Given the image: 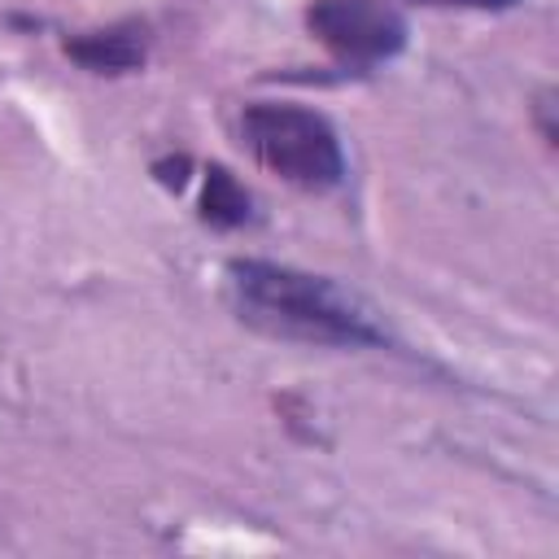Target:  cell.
<instances>
[{
    "mask_svg": "<svg viewBox=\"0 0 559 559\" xmlns=\"http://www.w3.org/2000/svg\"><path fill=\"white\" fill-rule=\"evenodd\" d=\"M227 280L240 301V314L275 336L310 341V345H384L389 341L376 310L323 275H306L280 262H258V258H231Z\"/></svg>",
    "mask_w": 559,
    "mask_h": 559,
    "instance_id": "6da1fadb",
    "label": "cell"
},
{
    "mask_svg": "<svg viewBox=\"0 0 559 559\" xmlns=\"http://www.w3.org/2000/svg\"><path fill=\"white\" fill-rule=\"evenodd\" d=\"M240 131L249 153L275 170L280 179L306 188V192H328L345 179V157L332 122L314 109L301 105H275L258 100L240 114Z\"/></svg>",
    "mask_w": 559,
    "mask_h": 559,
    "instance_id": "7a4b0ae2",
    "label": "cell"
},
{
    "mask_svg": "<svg viewBox=\"0 0 559 559\" xmlns=\"http://www.w3.org/2000/svg\"><path fill=\"white\" fill-rule=\"evenodd\" d=\"M306 26L328 52L354 66L389 61L406 48V22L384 0H310Z\"/></svg>",
    "mask_w": 559,
    "mask_h": 559,
    "instance_id": "3957f363",
    "label": "cell"
},
{
    "mask_svg": "<svg viewBox=\"0 0 559 559\" xmlns=\"http://www.w3.org/2000/svg\"><path fill=\"white\" fill-rule=\"evenodd\" d=\"M66 57L96 74H122V70L144 66V31L131 22L109 26V31H87L79 39H66Z\"/></svg>",
    "mask_w": 559,
    "mask_h": 559,
    "instance_id": "277c9868",
    "label": "cell"
},
{
    "mask_svg": "<svg viewBox=\"0 0 559 559\" xmlns=\"http://www.w3.org/2000/svg\"><path fill=\"white\" fill-rule=\"evenodd\" d=\"M249 214H253V201L236 183V175L227 166H210L205 192H201V218L210 227H240V223H249Z\"/></svg>",
    "mask_w": 559,
    "mask_h": 559,
    "instance_id": "5b68a950",
    "label": "cell"
},
{
    "mask_svg": "<svg viewBox=\"0 0 559 559\" xmlns=\"http://www.w3.org/2000/svg\"><path fill=\"white\" fill-rule=\"evenodd\" d=\"M419 4H437V9H511L520 0H419Z\"/></svg>",
    "mask_w": 559,
    "mask_h": 559,
    "instance_id": "8992f818",
    "label": "cell"
},
{
    "mask_svg": "<svg viewBox=\"0 0 559 559\" xmlns=\"http://www.w3.org/2000/svg\"><path fill=\"white\" fill-rule=\"evenodd\" d=\"M153 170H157V179H162L166 188H183V170H188V157H175V162H157Z\"/></svg>",
    "mask_w": 559,
    "mask_h": 559,
    "instance_id": "52a82bcc",
    "label": "cell"
}]
</instances>
